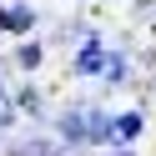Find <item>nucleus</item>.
Here are the masks:
<instances>
[{
  "instance_id": "1",
  "label": "nucleus",
  "mask_w": 156,
  "mask_h": 156,
  "mask_svg": "<svg viewBox=\"0 0 156 156\" xmlns=\"http://www.w3.org/2000/svg\"><path fill=\"white\" fill-rule=\"evenodd\" d=\"M30 25V10H0V30H25Z\"/></svg>"
},
{
  "instance_id": "2",
  "label": "nucleus",
  "mask_w": 156,
  "mask_h": 156,
  "mask_svg": "<svg viewBox=\"0 0 156 156\" xmlns=\"http://www.w3.org/2000/svg\"><path fill=\"white\" fill-rule=\"evenodd\" d=\"M141 131V116H121V121H116V136H136Z\"/></svg>"
}]
</instances>
